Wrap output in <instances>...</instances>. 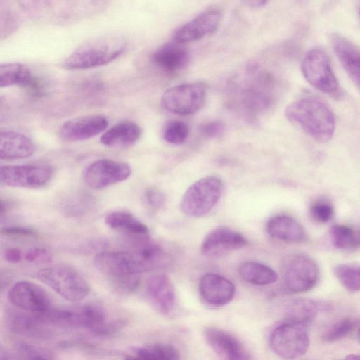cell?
<instances>
[{"label": "cell", "instance_id": "11", "mask_svg": "<svg viewBox=\"0 0 360 360\" xmlns=\"http://www.w3.org/2000/svg\"><path fill=\"white\" fill-rule=\"evenodd\" d=\"M131 173L125 162L101 159L92 162L84 173L86 184L93 189H102L128 179Z\"/></svg>", "mask_w": 360, "mask_h": 360}, {"label": "cell", "instance_id": "38", "mask_svg": "<svg viewBox=\"0 0 360 360\" xmlns=\"http://www.w3.org/2000/svg\"><path fill=\"white\" fill-rule=\"evenodd\" d=\"M18 353L25 359H53L51 354L42 348L30 345L26 342H18L17 344Z\"/></svg>", "mask_w": 360, "mask_h": 360}, {"label": "cell", "instance_id": "43", "mask_svg": "<svg viewBox=\"0 0 360 360\" xmlns=\"http://www.w3.org/2000/svg\"><path fill=\"white\" fill-rule=\"evenodd\" d=\"M224 125L221 122L215 121L204 124L201 131L207 137H216L220 135L224 131Z\"/></svg>", "mask_w": 360, "mask_h": 360}, {"label": "cell", "instance_id": "40", "mask_svg": "<svg viewBox=\"0 0 360 360\" xmlns=\"http://www.w3.org/2000/svg\"><path fill=\"white\" fill-rule=\"evenodd\" d=\"M25 259L30 262L48 263L51 261V255L46 248L33 247L26 252Z\"/></svg>", "mask_w": 360, "mask_h": 360}, {"label": "cell", "instance_id": "24", "mask_svg": "<svg viewBox=\"0 0 360 360\" xmlns=\"http://www.w3.org/2000/svg\"><path fill=\"white\" fill-rule=\"evenodd\" d=\"M328 304L307 298H295L285 304L284 321H295L309 325L320 311L327 310Z\"/></svg>", "mask_w": 360, "mask_h": 360}, {"label": "cell", "instance_id": "46", "mask_svg": "<svg viewBox=\"0 0 360 360\" xmlns=\"http://www.w3.org/2000/svg\"><path fill=\"white\" fill-rule=\"evenodd\" d=\"M347 358V359H360V355H358V354H350Z\"/></svg>", "mask_w": 360, "mask_h": 360}, {"label": "cell", "instance_id": "36", "mask_svg": "<svg viewBox=\"0 0 360 360\" xmlns=\"http://www.w3.org/2000/svg\"><path fill=\"white\" fill-rule=\"evenodd\" d=\"M114 289L122 294L130 295L136 292L141 284L139 274H127L110 277Z\"/></svg>", "mask_w": 360, "mask_h": 360}, {"label": "cell", "instance_id": "32", "mask_svg": "<svg viewBox=\"0 0 360 360\" xmlns=\"http://www.w3.org/2000/svg\"><path fill=\"white\" fill-rule=\"evenodd\" d=\"M330 236L333 245L339 250H348L360 245L359 233L347 225L334 224L330 229Z\"/></svg>", "mask_w": 360, "mask_h": 360}, {"label": "cell", "instance_id": "39", "mask_svg": "<svg viewBox=\"0 0 360 360\" xmlns=\"http://www.w3.org/2000/svg\"><path fill=\"white\" fill-rule=\"evenodd\" d=\"M124 326L123 320L117 319L109 322L106 321L91 332L97 336H110L119 332Z\"/></svg>", "mask_w": 360, "mask_h": 360}, {"label": "cell", "instance_id": "33", "mask_svg": "<svg viewBox=\"0 0 360 360\" xmlns=\"http://www.w3.org/2000/svg\"><path fill=\"white\" fill-rule=\"evenodd\" d=\"M333 271L345 289L350 292L360 291V265L341 264L335 266Z\"/></svg>", "mask_w": 360, "mask_h": 360}, {"label": "cell", "instance_id": "8", "mask_svg": "<svg viewBox=\"0 0 360 360\" xmlns=\"http://www.w3.org/2000/svg\"><path fill=\"white\" fill-rule=\"evenodd\" d=\"M205 96L203 84H182L167 89L162 96L161 105L166 110L174 114L191 115L203 106Z\"/></svg>", "mask_w": 360, "mask_h": 360}, {"label": "cell", "instance_id": "34", "mask_svg": "<svg viewBox=\"0 0 360 360\" xmlns=\"http://www.w3.org/2000/svg\"><path fill=\"white\" fill-rule=\"evenodd\" d=\"M355 323L350 318L340 319L329 326L323 332L322 338L325 342H333L342 339L354 329Z\"/></svg>", "mask_w": 360, "mask_h": 360}, {"label": "cell", "instance_id": "48", "mask_svg": "<svg viewBox=\"0 0 360 360\" xmlns=\"http://www.w3.org/2000/svg\"><path fill=\"white\" fill-rule=\"evenodd\" d=\"M359 17H360V6H359Z\"/></svg>", "mask_w": 360, "mask_h": 360}, {"label": "cell", "instance_id": "45", "mask_svg": "<svg viewBox=\"0 0 360 360\" xmlns=\"http://www.w3.org/2000/svg\"><path fill=\"white\" fill-rule=\"evenodd\" d=\"M242 1L250 8H257L264 6L268 0H242Z\"/></svg>", "mask_w": 360, "mask_h": 360}, {"label": "cell", "instance_id": "42", "mask_svg": "<svg viewBox=\"0 0 360 360\" xmlns=\"http://www.w3.org/2000/svg\"><path fill=\"white\" fill-rule=\"evenodd\" d=\"M1 233L8 236L34 237L37 235V231L30 227L25 226H6L1 230Z\"/></svg>", "mask_w": 360, "mask_h": 360}, {"label": "cell", "instance_id": "13", "mask_svg": "<svg viewBox=\"0 0 360 360\" xmlns=\"http://www.w3.org/2000/svg\"><path fill=\"white\" fill-rule=\"evenodd\" d=\"M8 298L12 304L29 312H42L51 307L46 291L29 281L14 283L8 292Z\"/></svg>", "mask_w": 360, "mask_h": 360}, {"label": "cell", "instance_id": "6", "mask_svg": "<svg viewBox=\"0 0 360 360\" xmlns=\"http://www.w3.org/2000/svg\"><path fill=\"white\" fill-rule=\"evenodd\" d=\"M302 71L306 80L315 89L338 98L342 90L326 52L319 48L310 50L305 56Z\"/></svg>", "mask_w": 360, "mask_h": 360}, {"label": "cell", "instance_id": "18", "mask_svg": "<svg viewBox=\"0 0 360 360\" xmlns=\"http://www.w3.org/2000/svg\"><path fill=\"white\" fill-rule=\"evenodd\" d=\"M146 295L151 304L161 314L170 316L175 311V290L171 280L165 274H155L148 279Z\"/></svg>", "mask_w": 360, "mask_h": 360}, {"label": "cell", "instance_id": "14", "mask_svg": "<svg viewBox=\"0 0 360 360\" xmlns=\"http://www.w3.org/2000/svg\"><path fill=\"white\" fill-rule=\"evenodd\" d=\"M203 335L207 345L219 358L226 360L251 359L243 345L231 333L211 326L205 328Z\"/></svg>", "mask_w": 360, "mask_h": 360}, {"label": "cell", "instance_id": "12", "mask_svg": "<svg viewBox=\"0 0 360 360\" xmlns=\"http://www.w3.org/2000/svg\"><path fill=\"white\" fill-rule=\"evenodd\" d=\"M247 238L240 233L224 226L214 228L204 238L202 253L208 257H219L245 247Z\"/></svg>", "mask_w": 360, "mask_h": 360}, {"label": "cell", "instance_id": "22", "mask_svg": "<svg viewBox=\"0 0 360 360\" xmlns=\"http://www.w3.org/2000/svg\"><path fill=\"white\" fill-rule=\"evenodd\" d=\"M190 60L188 50L183 44L174 40L159 47L153 54L152 60L168 72H175L186 68Z\"/></svg>", "mask_w": 360, "mask_h": 360}, {"label": "cell", "instance_id": "44", "mask_svg": "<svg viewBox=\"0 0 360 360\" xmlns=\"http://www.w3.org/2000/svg\"><path fill=\"white\" fill-rule=\"evenodd\" d=\"M4 257L10 263H18L22 259V252L17 248H10L6 249L4 253Z\"/></svg>", "mask_w": 360, "mask_h": 360}, {"label": "cell", "instance_id": "37", "mask_svg": "<svg viewBox=\"0 0 360 360\" xmlns=\"http://www.w3.org/2000/svg\"><path fill=\"white\" fill-rule=\"evenodd\" d=\"M309 215L314 221L325 224L330 221L333 217L334 207L328 200L319 199L311 204Z\"/></svg>", "mask_w": 360, "mask_h": 360}, {"label": "cell", "instance_id": "35", "mask_svg": "<svg viewBox=\"0 0 360 360\" xmlns=\"http://www.w3.org/2000/svg\"><path fill=\"white\" fill-rule=\"evenodd\" d=\"M189 134L186 123L181 120H172L168 122L163 131V138L169 143L180 144L184 143Z\"/></svg>", "mask_w": 360, "mask_h": 360}, {"label": "cell", "instance_id": "31", "mask_svg": "<svg viewBox=\"0 0 360 360\" xmlns=\"http://www.w3.org/2000/svg\"><path fill=\"white\" fill-rule=\"evenodd\" d=\"M134 358L150 360H176L180 354L172 345L169 344H154L138 347L134 350Z\"/></svg>", "mask_w": 360, "mask_h": 360}, {"label": "cell", "instance_id": "5", "mask_svg": "<svg viewBox=\"0 0 360 360\" xmlns=\"http://www.w3.org/2000/svg\"><path fill=\"white\" fill-rule=\"evenodd\" d=\"M307 325L284 321L271 333L269 345L277 356L292 359L304 355L309 345Z\"/></svg>", "mask_w": 360, "mask_h": 360}, {"label": "cell", "instance_id": "49", "mask_svg": "<svg viewBox=\"0 0 360 360\" xmlns=\"http://www.w3.org/2000/svg\"><path fill=\"white\" fill-rule=\"evenodd\" d=\"M359 243H360V234H359Z\"/></svg>", "mask_w": 360, "mask_h": 360}, {"label": "cell", "instance_id": "9", "mask_svg": "<svg viewBox=\"0 0 360 360\" xmlns=\"http://www.w3.org/2000/svg\"><path fill=\"white\" fill-rule=\"evenodd\" d=\"M53 174L52 169L45 165L1 166L0 181L2 184L10 187L39 188L51 181Z\"/></svg>", "mask_w": 360, "mask_h": 360}, {"label": "cell", "instance_id": "21", "mask_svg": "<svg viewBox=\"0 0 360 360\" xmlns=\"http://www.w3.org/2000/svg\"><path fill=\"white\" fill-rule=\"evenodd\" d=\"M266 231L272 238L288 243H303L307 238L303 226L287 214H278L270 218L266 224Z\"/></svg>", "mask_w": 360, "mask_h": 360}, {"label": "cell", "instance_id": "20", "mask_svg": "<svg viewBox=\"0 0 360 360\" xmlns=\"http://www.w3.org/2000/svg\"><path fill=\"white\" fill-rule=\"evenodd\" d=\"M331 43L344 70L360 90V49L339 34L332 35Z\"/></svg>", "mask_w": 360, "mask_h": 360}, {"label": "cell", "instance_id": "3", "mask_svg": "<svg viewBox=\"0 0 360 360\" xmlns=\"http://www.w3.org/2000/svg\"><path fill=\"white\" fill-rule=\"evenodd\" d=\"M281 278L285 290L292 293L310 290L319 279V269L309 255L293 253L284 258L281 264Z\"/></svg>", "mask_w": 360, "mask_h": 360}, {"label": "cell", "instance_id": "41", "mask_svg": "<svg viewBox=\"0 0 360 360\" xmlns=\"http://www.w3.org/2000/svg\"><path fill=\"white\" fill-rule=\"evenodd\" d=\"M145 198L148 204L155 210L162 207L165 202L164 194L155 188L147 189L145 193Z\"/></svg>", "mask_w": 360, "mask_h": 360}, {"label": "cell", "instance_id": "10", "mask_svg": "<svg viewBox=\"0 0 360 360\" xmlns=\"http://www.w3.org/2000/svg\"><path fill=\"white\" fill-rule=\"evenodd\" d=\"M97 269L109 277L139 274L148 271L147 266L134 252H100L94 257Z\"/></svg>", "mask_w": 360, "mask_h": 360}, {"label": "cell", "instance_id": "30", "mask_svg": "<svg viewBox=\"0 0 360 360\" xmlns=\"http://www.w3.org/2000/svg\"><path fill=\"white\" fill-rule=\"evenodd\" d=\"M30 68L20 63H7L0 65V86L27 87L34 79Z\"/></svg>", "mask_w": 360, "mask_h": 360}, {"label": "cell", "instance_id": "27", "mask_svg": "<svg viewBox=\"0 0 360 360\" xmlns=\"http://www.w3.org/2000/svg\"><path fill=\"white\" fill-rule=\"evenodd\" d=\"M37 313L16 314L11 320L12 331L21 335L32 338H45L51 332Z\"/></svg>", "mask_w": 360, "mask_h": 360}, {"label": "cell", "instance_id": "2", "mask_svg": "<svg viewBox=\"0 0 360 360\" xmlns=\"http://www.w3.org/2000/svg\"><path fill=\"white\" fill-rule=\"evenodd\" d=\"M127 41L120 35L103 36L91 39L75 49L63 61L68 70H82L106 65L122 56Z\"/></svg>", "mask_w": 360, "mask_h": 360}, {"label": "cell", "instance_id": "7", "mask_svg": "<svg viewBox=\"0 0 360 360\" xmlns=\"http://www.w3.org/2000/svg\"><path fill=\"white\" fill-rule=\"evenodd\" d=\"M38 278L59 295L69 301L76 302L89 293L87 281L75 269L66 266H51L38 272Z\"/></svg>", "mask_w": 360, "mask_h": 360}, {"label": "cell", "instance_id": "29", "mask_svg": "<svg viewBox=\"0 0 360 360\" xmlns=\"http://www.w3.org/2000/svg\"><path fill=\"white\" fill-rule=\"evenodd\" d=\"M106 321V312L98 304H88L72 309V326L92 331Z\"/></svg>", "mask_w": 360, "mask_h": 360}, {"label": "cell", "instance_id": "25", "mask_svg": "<svg viewBox=\"0 0 360 360\" xmlns=\"http://www.w3.org/2000/svg\"><path fill=\"white\" fill-rule=\"evenodd\" d=\"M141 135V129L134 122L122 121L105 131L101 143L110 148H125L134 144Z\"/></svg>", "mask_w": 360, "mask_h": 360}, {"label": "cell", "instance_id": "47", "mask_svg": "<svg viewBox=\"0 0 360 360\" xmlns=\"http://www.w3.org/2000/svg\"><path fill=\"white\" fill-rule=\"evenodd\" d=\"M357 340L360 344V326L359 327L358 332H357Z\"/></svg>", "mask_w": 360, "mask_h": 360}, {"label": "cell", "instance_id": "4", "mask_svg": "<svg viewBox=\"0 0 360 360\" xmlns=\"http://www.w3.org/2000/svg\"><path fill=\"white\" fill-rule=\"evenodd\" d=\"M222 190L223 184L216 176H206L195 181L182 197V212L195 218L206 215L219 202Z\"/></svg>", "mask_w": 360, "mask_h": 360}, {"label": "cell", "instance_id": "17", "mask_svg": "<svg viewBox=\"0 0 360 360\" xmlns=\"http://www.w3.org/2000/svg\"><path fill=\"white\" fill-rule=\"evenodd\" d=\"M221 19L219 11L203 12L179 27L174 33V40L185 44L201 39L216 32Z\"/></svg>", "mask_w": 360, "mask_h": 360}, {"label": "cell", "instance_id": "16", "mask_svg": "<svg viewBox=\"0 0 360 360\" xmlns=\"http://www.w3.org/2000/svg\"><path fill=\"white\" fill-rule=\"evenodd\" d=\"M108 125V119L101 115H89L72 118L60 128V137L75 142L93 138L103 131Z\"/></svg>", "mask_w": 360, "mask_h": 360}, {"label": "cell", "instance_id": "15", "mask_svg": "<svg viewBox=\"0 0 360 360\" xmlns=\"http://www.w3.org/2000/svg\"><path fill=\"white\" fill-rule=\"evenodd\" d=\"M200 297L207 305L220 307L233 299L236 288L227 278L216 273L204 274L198 285Z\"/></svg>", "mask_w": 360, "mask_h": 360}, {"label": "cell", "instance_id": "1", "mask_svg": "<svg viewBox=\"0 0 360 360\" xmlns=\"http://www.w3.org/2000/svg\"><path fill=\"white\" fill-rule=\"evenodd\" d=\"M285 114L288 120L318 142H327L334 134V114L319 99L306 97L296 100L288 105Z\"/></svg>", "mask_w": 360, "mask_h": 360}, {"label": "cell", "instance_id": "26", "mask_svg": "<svg viewBox=\"0 0 360 360\" xmlns=\"http://www.w3.org/2000/svg\"><path fill=\"white\" fill-rule=\"evenodd\" d=\"M105 223L112 229L124 232L133 240L149 238L147 226L128 212L113 211L105 216Z\"/></svg>", "mask_w": 360, "mask_h": 360}, {"label": "cell", "instance_id": "28", "mask_svg": "<svg viewBox=\"0 0 360 360\" xmlns=\"http://www.w3.org/2000/svg\"><path fill=\"white\" fill-rule=\"evenodd\" d=\"M238 274L245 282L258 286L273 284L278 279V274L272 268L254 261L240 264L238 267Z\"/></svg>", "mask_w": 360, "mask_h": 360}, {"label": "cell", "instance_id": "23", "mask_svg": "<svg viewBox=\"0 0 360 360\" xmlns=\"http://www.w3.org/2000/svg\"><path fill=\"white\" fill-rule=\"evenodd\" d=\"M34 152V145L25 134L4 130L0 134V156L1 160H16L31 156Z\"/></svg>", "mask_w": 360, "mask_h": 360}, {"label": "cell", "instance_id": "19", "mask_svg": "<svg viewBox=\"0 0 360 360\" xmlns=\"http://www.w3.org/2000/svg\"><path fill=\"white\" fill-rule=\"evenodd\" d=\"M265 75H262L250 82L241 92L243 108L250 115H256L266 110L274 101V94L271 82Z\"/></svg>", "mask_w": 360, "mask_h": 360}]
</instances>
